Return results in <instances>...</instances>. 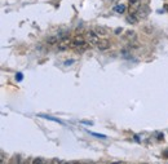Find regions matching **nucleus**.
I'll list each match as a JSON object with an SVG mask.
<instances>
[{"label": "nucleus", "mask_w": 168, "mask_h": 164, "mask_svg": "<svg viewBox=\"0 0 168 164\" xmlns=\"http://www.w3.org/2000/svg\"><path fill=\"white\" fill-rule=\"evenodd\" d=\"M71 47L75 48V49H78V50H84V49L88 47V44H87L85 39L80 35V36H75V38L73 39V41H71Z\"/></svg>", "instance_id": "1"}, {"label": "nucleus", "mask_w": 168, "mask_h": 164, "mask_svg": "<svg viewBox=\"0 0 168 164\" xmlns=\"http://www.w3.org/2000/svg\"><path fill=\"white\" fill-rule=\"evenodd\" d=\"M87 38H88V40H89L91 44L97 45L100 43V35L96 31H88L87 32Z\"/></svg>", "instance_id": "2"}, {"label": "nucleus", "mask_w": 168, "mask_h": 164, "mask_svg": "<svg viewBox=\"0 0 168 164\" xmlns=\"http://www.w3.org/2000/svg\"><path fill=\"white\" fill-rule=\"evenodd\" d=\"M141 7V0H129V13L136 14Z\"/></svg>", "instance_id": "3"}, {"label": "nucleus", "mask_w": 168, "mask_h": 164, "mask_svg": "<svg viewBox=\"0 0 168 164\" xmlns=\"http://www.w3.org/2000/svg\"><path fill=\"white\" fill-rule=\"evenodd\" d=\"M71 41L73 40H70L69 38H64V39H61L58 41V48L60 49H66L69 47H71Z\"/></svg>", "instance_id": "4"}, {"label": "nucleus", "mask_w": 168, "mask_h": 164, "mask_svg": "<svg viewBox=\"0 0 168 164\" xmlns=\"http://www.w3.org/2000/svg\"><path fill=\"white\" fill-rule=\"evenodd\" d=\"M147 14H149V8L141 5V7H140V9L137 11V13H136L135 16L137 17V18H144V17H146Z\"/></svg>", "instance_id": "5"}, {"label": "nucleus", "mask_w": 168, "mask_h": 164, "mask_svg": "<svg viewBox=\"0 0 168 164\" xmlns=\"http://www.w3.org/2000/svg\"><path fill=\"white\" fill-rule=\"evenodd\" d=\"M97 48L101 49V50H106V49H109L110 48V41L109 40H100V43L97 44Z\"/></svg>", "instance_id": "6"}, {"label": "nucleus", "mask_w": 168, "mask_h": 164, "mask_svg": "<svg viewBox=\"0 0 168 164\" xmlns=\"http://www.w3.org/2000/svg\"><path fill=\"white\" fill-rule=\"evenodd\" d=\"M127 9V7L124 4H120V5H117V7H114V12H117V13H124Z\"/></svg>", "instance_id": "7"}, {"label": "nucleus", "mask_w": 168, "mask_h": 164, "mask_svg": "<svg viewBox=\"0 0 168 164\" xmlns=\"http://www.w3.org/2000/svg\"><path fill=\"white\" fill-rule=\"evenodd\" d=\"M126 38H127V39H132V40H135V39H136V34H135V31H127Z\"/></svg>", "instance_id": "8"}, {"label": "nucleus", "mask_w": 168, "mask_h": 164, "mask_svg": "<svg viewBox=\"0 0 168 164\" xmlns=\"http://www.w3.org/2000/svg\"><path fill=\"white\" fill-rule=\"evenodd\" d=\"M32 164H46V162H44V159H41V158H36V159L32 160Z\"/></svg>", "instance_id": "9"}, {"label": "nucleus", "mask_w": 168, "mask_h": 164, "mask_svg": "<svg viewBox=\"0 0 168 164\" xmlns=\"http://www.w3.org/2000/svg\"><path fill=\"white\" fill-rule=\"evenodd\" d=\"M96 32L98 34V35H100V34H101V35H105V34H106V31H105L102 27H97V29H96Z\"/></svg>", "instance_id": "10"}, {"label": "nucleus", "mask_w": 168, "mask_h": 164, "mask_svg": "<svg viewBox=\"0 0 168 164\" xmlns=\"http://www.w3.org/2000/svg\"><path fill=\"white\" fill-rule=\"evenodd\" d=\"M50 164H62V162H60L58 159H53V160L50 162Z\"/></svg>", "instance_id": "11"}, {"label": "nucleus", "mask_w": 168, "mask_h": 164, "mask_svg": "<svg viewBox=\"0 0 168 164\" xmlns=\"http://www.w3.org/2000/svg\"><path fill=\"white\" fill-rule=\"evenodd\" d=\"M16 79H17V80H22V75H17Z\"/></svg>", "instance_id": "12"}, {"label": "nucleus", "mask_w": 168, "mask_h": 164, "mask_svg": "<svg viewBox=\"0 0 168 164\" xmlns=\"http://www.w3.org/2000/svg\"><path fill=\"white\" fill-rule=\"evenodd\" d=\"M70 164H80V163H79V162H71Z\"/></svg>", "instance_id": "13"}, {"label": "nucleus", "mask_w": 168, "mask_h": 164, "mask_svg": "<svg viewBox=\"0 0 168 164\" xmlns=\"http://www.w3.org/2000/svg\"><path fill=\"white\" fill-rule=\"evenodd\" d=\"M62 164H70L69 162H62Z\"/></svg>", "instance_id": "14"}, {"label": "nucleus", "mask_w": 168, "mask_h": 164, "mask_svg": "<svg viewBox=\"0 0 168 164\" xmlns=\"http://www.w3.org/2000/svg\"><path fill=\"white\" fill-rule=\"evenodd\" d=\"M114 164H120V163H114Z\"/></svg>", "instance_id": "15"}]
</instances>
